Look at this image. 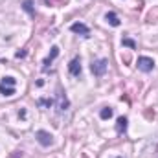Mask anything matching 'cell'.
Instances as JSON below:
<instances>
[{
    "label": "cell",
    "instance_id": "1",
    "mask_svg": "<svg viewBox=\"0 0 158 158\" xmlns=\"http://www.w3.org/2000/svg\"><path fill=\"white\" fill-rule=\"evenodd\" d=\"M15 85H17V79L11 77V76H6V77L0 81V94L13 96L15 94Z\"/></svg>",
    "mask_w": 158,
    "mask_h": 158
},
{
    "label": "cell",
    "instance_id": "2",
    "mask_svg": "<svg viewBox=\"0 0 158 158\" xmlns=\"http://www.w3.org/2000/svg\"><path fill=\"white\" fill-rule=\"evenodd\" d=\"M107 68H109V61H107V59H98V61H94L92 66H90L92 74L98 76V77H101V76L107 72Z\"/></svg>",
    "mask_w": 158,
    "mask_h": 158
},
{
    "label": "cell",
    "instance_id": "3",
    "mask_svg": "<svg viewBox=\"0 0 158 158\" xmlns=\"http://www.w3.org/2000/svg\"><path fill=\"white\" fill-rule=\"evenodd\" d=\"M136 66H138V70H142V72H151V70L155 68V61H153L151 57H138Z\"/></svg>",
    "mask_w": 158,
    "mask_h": 158
},
{
    "label": "cell",
    "instance_id": "4",
    "mask_svg": "<svg viewBox=\"0 0 158 158\" xmlns=\"http://www.w3.org/2000/svg\"><path fill=\"white\" fill-rule=\"evenodd\" d=\"M68 98L64 96V92L63 90H59V94H57V110L59 112H64L66 109H68Z\"/></svg>",
    "mask_w": 158,
    "mask_h": 158
},
{
    "label": "cell",
    "instance_id": "5",
    "mask_svg": "<svg viewBox=\"0 0 158 158\" xmlns=\"http://www.w3.org/2000/svg\"><path fill=\"white\" fill-rule=\"evenodd\" d=\"M70 30H72L74 33L83 35V37H88V35H90V30H88L83 22H76V24H72V26H70Z\"/></svg>",
    "mask_w": 158,
    "mask_h": 158
},
{
    "label": "cell",
    "instance_id": "6",
    "mask_svg": "<svg viewBox=\"0 0 158 158\" xmlns=\"http://www.w3.org/2000/svg\"><path fill=\"white\" fill-rule=\"evenodd\" d=\"M37 140H39L40 145H44V147H48V145H52V134L50 132H46V131H39L37 132Z\"/></svg>",
    "mask_w": 158,
    "mask_h": 158
},
{
    "label": "cell",
    "instance_id": "7",
    "mask_svg": "<svg viewBox=\"0 0 158 158\" xmlns=\"http://www.w3.org/2000/svg\"><path fill=\"white\" fill-rule=\"evenodd\" d=\"M68 68H70V74H72V76H76V77H77L79 74H81V63H79V59H77V57L70 61Z\"/></svg>",
    "mask_w": 158,
    "mask_h": 158
},
{
    "label": "cell",
    "instance_id": "8",
    "mask_svg": "<svg viewBox=\"0 0 158 158\" xmlns=\"http://www.w3.org/2000/svg\"><path fill=\"white\" fill-rule=\"evenodd\" d=\"M105 19H107V22H109L110 26H114V28H118L119 24H121V22H119V17L114 13V11H109V13L105 15Z\"/></svg>",
    "mask_w": 158,
    "mask_h": 158
},
{
    "label": "cell",
    "instance_id": "9",
    "mask_svg": "<svg viewBox=\"0 0 158 158\" xmlns=\"http://www.w3.org/2000/svg\"><path fill=\"white\" fill-rule=\"evenodd\" d=\"M127 123H129V119L125 118V116H119L116 119V131H118L119 134H123L125 131H127Z\"/></svg>",
    "mask_w": 158,
    "mask_h": 158
},
{
    "label": "cell",
    "instance_id": "10",
    "mask_svg": "<svg viewBox=\"0 0 158 158\" xmlns=\"http://www.w3.org/2000/svg\"><path fill=\"white\" fill-rule=\"evenodd\" d=\"M57 55H59V48H57V46H53V48H52V53H50V55H48V57L44 59V70H46V68L50 66V63H52V61H53V59H55Z\"/></svg>",
    "mask_w": 158,
    "mask_h": 158
},
{
    "label": "cell",
    "instance_id": "11",
    "mask_svg": "<svg viewBox=\"0 0 158 158\" xmlns=\"http://www.w3.org/2000/svg\"><path fill=\"white\" fill-rule=\"evenodd\" d=\"M112 109L110 107H105V109H101V112H99V116H101V119H109V118H112Z\"/></svg>",
    "mask_w": 158,
    "mask_h": 158
},
{
    "label": "cell",
    "instance_id": "12",
    "mask_svg": "<svg viewBox=\"0 0 158 158\" xmlns=\"http://www.w3.org/2000/svg\"><path fill=\"white\" fill-rule=\"evenodd\" d=\"M24 9H26L30 15H33V9H31V2H30V0H26V2H24Z\"/></svg>",
    "mask_w": 158,
    "mask_h": 158
},
{
    "label": "cell",
    "instance_id": "13",
    "mask_svg": "<svg viewBox=\"0 0 158 158\" xmlns=\"http://www.w3.org/2000/svg\"><path fill=\"white\" fill-rule=\"evenodd\" d=\"M39 105H48L50 107V105H53V101L52 99H39Z\"/></svg>",
    "mask_w": 158,
    "mask_h": 158
},
{
    "label": "cell",
    "instance_id": "14",
    "mask_svg": "<svg viewBox=\"0 0 158 158\" xmlns=\"http://www.w3.org/2000/svg\"><path fill=\"white\" fill-rule=\"evenodd\" d=\"M123 44H125V46H131V48H136V44H134L131 39H123Z\"/></svg>",
    "mask_w": 158,
    "mask_h": 158
},
{
    "label": "cell",
    "instance_id": "15",
    "mask_svg": "<svg viewBox=\"0 0 158 158\" xmlns=\"http://www.w3.org/2000/svg\"><path fill=\"white\" fill-rule=\"evenodd\" d=\"M116 158H121V156H116Z\"/></svg>",
    "mask_w": 158,
    "mask_h": 158
}]
</instances>
